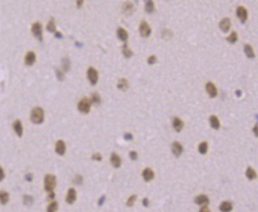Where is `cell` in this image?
Wrapping results in <instances>:
<instances>
[{
  "mask_svg": "<svg viewBox=\"0 0 258 212\" xmlns=\"http://www.w3.org/2000/svg\"><path fill=\"white\" fill-rule=\"evenodd\" d=\"M237 16L242 23H245L248 18V11L244 7H238L237 9Z\"/></svg>",
  "mask_w": 258,
  "mask_h": 212,
  "instance_id": "7",
  "label": "cell"
},
{
  "mask_svg": "<svg viewBox=\"0 0 258 212\" xmlns=\"http://www.w3.org/2000/svg\"><path fill=\"white\" fill-rule=\"evenodd\" d=\"M130 157L131 158V160H133V161H136V160L137 159V157H138L137 152H135V151H131V152L130 153Z\"/></svg>",
  "mask_w": 258,
  "mask_h": 212,
  "instance_id": "40",
  "label": "cell"
},
{
  "mask_svg": "<svg viewBox=\"0 0 258 212\" xmlns=\"http://www.w3.org/2000/svg\"><path fill=\"white\" fill-rule=\"evenodd\" d=\"M156 62V56H154V55H153V56H150L149 58H148V64H150V65H152V64H154Z\"/></svg>",
  "mask_w": 258,
  "mask_h": 212,
  "instance_id": "39",
  "label": "cell"
},
{
  "mask_svg": "<svg viewBox=\"0 0 258 212\" xmlns=\"http://www.w3.org/2000/svg\"><path fill=\"white\" fill-rule=\"evenodd\" d=\"M142 203H143V205L145 206V207H149V199L148 198H145V199H143V200H142Z\"/></svg>",
  "mask_w": 258,
  "mask_h": 212,
  "instance_id": "44",
  "label": "cell"
},
{
  "mask_svg": "<svg viewBox=\"0 0 258 212\" xmlns=\"http://www.w3.org/2000/svg\"><path fill=\"white\" fill-rule=\"evenodd\" d=\"M23 202L26 205H31L33 202V199L32 196H30V195H25L24 199H23Z\"/></svg>",
  "mask_w": 258,
  "mask_h": 212,
  "instance_id": "36",
  "label": "cell"
},
{
  "mask_svg": "<svg viewBox=\"0 0 258 212\" xmlns=\"http://www.w3.org/2000/svg\"><path fill=\"white\" fill-rule=\"evenodd\" d=\"M117 87L118 89L122 90V91H126V90H127V88H129L128 81L126 80V79H121L118 81Z\"/></svg>",
  "mask_w": 258,
  "mask_h": 212,
  "instance_id": "25",
  "label": "cell"
},
{
  "mask_svg": "<svg viewBox=\"0 0 258 212\" xmlns=\"http://www.w3.org/2000/svg\"><path fill=\"white\" fill-rule=\"evenodd\" d=\"M91 101V103H95L96 105H99V104L100 103V102H101V98H100L99 95L97 94V93L92 95Z\"/></svg>",
  "mask_w": 258,
  "mask_h": 212,
  "instance_id": "33",
  "label": "cell"
},
{
  "mask_svg": "<svg viewBox=\"0 0 258 212\" xmlns=\"http://www.w3.org/2000/svg\"><path fill=\"white\" fill-rule=\"evenodd\" d=\"M122 53H123L124 56L126 57H127V58H130V57H132L133 56V53L132 51L130 50V48L127 47V45H126V44L124 45L123 46V48H122Z\"/></svg>",
  "mask_w": 258,
  "mask_h": 212,
  "instance_id": "30",
  "label": "cell"
},
{
  "mask_svg": "<svg viewBox=\"0 0 258 212\" xmlns=\"http://www.w3.org/2000/svg\"><path fill=\"white\" fill-rule=\"evenodd\" d=\"M30 119L34 124H41L44 121V111L41 107H35L31 112Z\"/></svg>",
  "mask_w": 258,
  "mask_h": 212,
  "instance_id": "1",
  "label": "cell"
},
{
  "mask_svg": "<svg viewBox=\"0 0 258 212\" xmlns=\"http://www.w3.org/2000/svg\"><path fill=\"white\" fill-rule=\"evenodd\" d=\"M46 29H47V30H49V32H51V33H55V32H56V25H55V22L53 18H52V19L48 22Z\"/></svg>",
  "mask_w": 258,
  "mask_h": 212,
  "instance_id": "29",
  "label": "cell"
},
{
  "mask_svg": "<svg viewBox=\"0 0 258 212\" xmlns=\"http://www.w3.org/2000/svg\"><path fill=\"white\" fill-rule=\"evenodd\" d=\"M32 33L37 39H38L40 42L42 41V26L40 22H35L32 26Z\"/></svg>",
  "mask_w": 258,
  "mask_h": 212,
  "instance_id": "4",
  "label": "cell"
},
{
  "mask_svg": "<svg viewBox=\"0 0 258 212\" xmlns=\"http://www.w3.org/2000/svg\"><path fill=\"white\" fill-rule=\"evenodd\" d=\"M9 201V194L5 191L0 192V203L2 204H6Z\"/></svg>",
  "mask_w": 258,
  "mask_h": 212,
  "instance_id": "27",
  "label": "cell"
},
{
  "mask_svg": "<svg viewBox=\"0 0 258 212\" xmlns=\"http://www.w3.org/2000/svg\"><path fill=\"white\" fill-rule=\"evenodd\" d=\"M13 127L15 133H17V135L19 136V137H22V133H23V128H22V123H21V121L16 120L15 122L14 123Z\"/></svg>",
  "mask_w": 258,
  "mask_h": 212,
  "instance_id": "17",
  "label": "cell"
},
{
  "mask_svg": "<svg viewBox=\"0 0 258 212\" xmlns=\"http://www.w3.org/2000/svg\"><path fill=\"white\" fill-rule=\"evenodd\" d=\"M87 78H88L90 83L92 85H96L98 82V80H99V75H98V72L96 71V68H92V67L88 68V70H87Z\"/></svg>",
  "mask_w": 258,
  "mask_h": 212,
  "instance_id": "5",
  "label": "cell"
},
{
  "mask_svg": "<svg viewBox=\"0 0 258 212\" xmlns=\"http://www.w3.org/2000/svg\"><path fill=\"white\" fill-rule=\"evenodd\" d=\"M74 182L76 183V184H81L83 182V177L81 176H76L74 179Z\"/></svg>",
  "mask_w": 258,
  "mask_h": 212,
  "instance_id": "41",
  "label": "cell"
},
{
  "mask_svg": "<svg viewBox=\"0 0 258 212\" xmlns=\"http://www.w3.org/2000/svg\"><path fill=\"white\" fill-rule=\"evenodd\" d=\"M219 209H220V210H222V211L228 212L232 210L233 206L230 202H222L221 205H220V207H219Z\"/></svg>",
  "mask_w": 258,
  "mask_h": 212,
  "instance_id": "23",
  "label": "cell"
},
{
  "mask_svg": "<svg viewBox=\"0 0 258 212\" xmlns=\"http://www.w3.org/2000/svg\"><path fill=\"white\" fill-rule=\"evenodd\" d=\"M184 127V123L180 118H175L173 119V128L176 132H180Z\"/></svg>",
  "mask_w": 258,
  "mask_h": 212,
  "instance_id": "19",
  "label": "cell"
},
{
  "mask_svg": "<svg viewBox=\"0 0 258 212\" xmlns=\"http://www.w3.org/2000/svg\"><path fill=\"white\" fill-rule=\"evenodd\" d=\"M245 174H246V176H247L248 179H250V180L256 179V172H255V170H254V169H253L251 167H249V168H247V170H246V173H245Z\"/></svg>",
  "mask_w": 258,
  "mask_h": 212,
  "instance_id": "26",
  "label": "cell"
},
{
  "mask_svg": "<svg viewBox=\"0 0 258 212\" xmlns=\"http://www.w3.org/2000/svg\"><path fill=\"white\" fill-rule=\"evenodd\" d=\"M171 32L170 30H165L162 32V37L163 38H170L171 37Z\"/></svg>",
  "mask_w": 258,
  "mask_h": 212,
  "instance_id": "38",
  "label": "cell"
},
{
  "mask_svg": "<svg viewBox=\"0 0 258 212\" xmlns=\"http://www.w3.org/2000/svg\"><path fill=\"white\" fill-rule=\"evenodd\" d=\"M145 11L149 14L153 13L154 11V3L153 0H145Z\"/></svg>",
  "mask_w": 258,
  "mask_h": 212,
  "instance_id": "24",
  "label": "cell"
},
{
  "mask_svg": "<svg viewBox=\"0 0 258 212\" xmlns=\"http://www.w3.org/2000/svg\"><path fill=\"white\" fill-rule=\"evenodd\" d=\"M91 99H89L87 98H83L81 99L78 103V110L81 113L83 114H87L91 110Z\"/></svg>",
  "mask_w": 258,
  "mask_h": 212,
  "instance_id": "3",
  "label": "cell"
},
{
  "mask_svg": "<svg viewBox=\"0 0 258 212\" xmlns=\"http://www.w3.org/2000/svg\"><path fill=\"white\" fill-rule=\"evenodd\" d=\"M117 35L118 37L119 38L121 41L122 42H126L127 41V38H128V33L126 32V30L125 29L119 27V28L117 30Z\"/></svg>",
  "mask_w": 258,
  "mask_h": 212,
  "instance_id": "18",
  "label": "cell"
},
{
  "mask_svg": "<svg viewBox=\"0 0 258 212\" xmlns=\"http://www.w3.org/2000/svg\"><path fill=\"white\" fill-rule=\"evenodd\" d=\"M206 92L208 93L209 96L210 98H215L217 96L218 92H217V88L215 87V85L211 82H209V83H206Z\"/></svg>",
  "mask_w": 258,
  "mask_h": 212,
  "instance_id": "8",
  "label": "cell"
},
{
  "mask_svg": "<svg viewBox=\"0 0 258 212\" xmlns=\"http://www.w3.org/2000/svg\"><path fill=\"white\" fill-rule=\"evenodd\" d=\"M171 150H172V153H173L174 155L176 156V157H180L182 154L184 149H183V146L180 143L175 142L171 145Z\"/></svg>",
  "mask_w": 258,
  "mask_h": 212,
  "instance_id": "9",
  "label": "cell"
},
{
  "mask_svg": "<svg viewBox=\"0 0 258 212\" xmlns=\"http://www.w3.org/2000/svg\"><path fill=\"white\" fill-rule=\"evenodd\" d=\"M124 138L126 141H131L133 139V135L130 133H126L124 134Z\"/></svg>",
  "mask_w": 258,
  "mask_h": 212,
  "instance_id": "43",
  "label": "cell"
},
{
  "mask_svg": "<svg viewBox=\"0 0 258 212\" xmlns=\"http://www.w3.org/2000/svg\"><path fill=\"white\" fill-rule=\"evenodd\" d=\"M236 95L238 97L241 96V91H239V90H238V91H237V92H236Z\"/></svg>",
  "mask_w": 258,
  "mask_h": 212,
  "instance_id": "52",
  "label": "cell"
},
{
  "mask_svg": "<svg viewBox=\"0 0 258 212\" xmlns=\"http://www.w3.org/2000/svg\"><path fill=\"white\" fill-rule=\"evenodd\" d=\"M83 0H76V4H77V7H80L83 5Z\"/></svg>",
  "mask_w": 258,
  "mask_h": 212,
  "instance_id": "49",
  "label": "cell"
},
{
  "mask_svg": "<svg viewBox=\"0 0 258 212\" xmlns=\"http://www.w3.org/2000/svg\"><path fill=\"white\" fill-rule=\"evenodd\" d=\"M55 37H57L58 39H61V38L63 37V36H62V34H61V33H59V32H55Z\"/></svg>",
  "mask_w": 258,
  "mask_h": 212,
  "instance_id": "47",
  "label": "cell"
},
{
  "mask_svg": "<svg viewBox=\"0 0 258 212\" xmlns=\"http://www.w3.org/2000/svg\"><path fill=\"white\" fill-rule=\"evenodd\" d=\"M230 26H231V22H230V19L229 18H223L219 23V27L224 33L228 32L230 29Z\"/></svg>",
  "mask_w": 258,
  "mask_h": 212,
  "instance_id": "10",
  "label": "cell"
},
{
  "mask_svg": "<svg viewBox=\"0 0 258 212\" xmlns=\"http://www.w3.org/2000/svg\"><path fill=\"white\" fill-rule=\"evenodd\" d=\"M122 11L126 14H131L134 11V6L130 2H126L122 6Z\"/></svg>",
  "mask_w": 258,
  "mask_h": 212,
  "instance_id": "20",
  "label": "cell"
},
{
  "mask_svg": "<svg viewBox=\"0 0 258 212\" xmlns=\"http://www.w3.org/2000/svg\"><path fill=\"white\" fill-rule=\"evenodd\" d=\"M76 199V192L74 188H70L68 191L67 196H66V202L68 204H72Z\"/></svg>",
  "mask_w": 258,
  "mask_h": 212,
  "instance_id": "12",
  "label": "cell"
},
{
  "mask_svg": "<svg viewBox=\"0 0 258 212\" xmlns=\"http://www.w3.org/2000/svg\"><path fill=\"white\" fill-rule=\"evenodd\" d=\"M92 159L96 160V161H101V160H102V155L99 153H95V154L92 156Z\"/></svg>",
  "mask_w": 258,
  "mask_h": 212,
  "instance_id": "42",
  "label": "cell"
},
{
  "mask_svg": "<svg viewBox=\"0 0 258 212\" xmlns=\"http://www.w3.org/2000/svg\"><path fill=\"white\" fill-rule=\"evenodd\" d=\"M111 162L115 168H119L121 163V158L118 154L113 153L111 155Z\"/></svg>",
  "mask_w": 258,
  "mask_h": 212,
  "instance_id": "15",
  "label": "cell"
},
{
  "mask_svg": "<svg viewBox=\"0 0 258 212\" xmlns=\"http://www.w3.org/2000/svg\"><path fill=\"white\" fill-rule=\"evenodd\" d=\"M105 199H106V197H105V196L101 197V198H100L99 200V206L102 205V204H103V203H104Z\"/></svg>",
  "mask_w": 258,
  "mask_h": 212,
  "instance_id": "46",
  "label": "cell"
},
{
  "mask_svg": "<svg viewBox=\"0 0 258 212\" xmlns=\"http://www.w3.org/2000/svg\"><path fill=\"white\" fill-rule=\"evenodd\" d=\"M57 208H58V204L57 202H52L47 207V211L49 212H54L57 211Z\"/></svg>",
  "mask_w": 258,
  "mask_h": 212,
  "instance_id": "32",
  "label": "cell"
},
{
  "mask_svg": "<svg viewBox=\"0 0 258 212\" xmlns=\"http://www.w3.org/2000/svg\"><path fill=\"white\" fill-rule=\"evenodd\" d=\"M210 123L213 129H219V127H220V123H219V118L215 115H212L210 117Z\"/></svg>",
  "mask_w": 258,
  "mask_h": 212,
  "instance_id": "21",
  "label": "cell"
},
{
  "mask_svg": "<svg viewBox=\"0 0 258 212\" xmlns=\"http://www.w3.org/2000/svg\"><path fill=\"white\" fill-rule=\"evenodd\" d=\"M207 150H208V144H207V142H203L200 143V145H199V152L201 154H206Z\"/></svg>",
  "mask_w": 258,
  "mask_h": 212,
  "instance_id": "28",
  "label": "cell"
},
{
  "mask_svg": "<svg viewBox=\"0 0 258 212\" xmlns=\"http://www.w3.org/2000/svg\"><path fill=\"white\" fill-rule=\"evenodd\" d=\"M71 66V63L68 58H64L63 59V68L64 71H68Z\"/></svg>",
  "mask_w": 258,
  "mask_h": 212,
  "instance_id": "34",
  "label": "cell"
},
{
  "mask_svg": "<svg viewBox=\"0 0 258 212\" xmlns=\"http://www.w3.org/2000/svg\"><path fill=\"white\" fill-rule=\"evenodd\" d=\"M26 180H28V181H31L33 179V176L32 174H27L26 176Z\"/></svg>",
  "mask_w": 258,
  "mask_h": 212,
  "instance_id": "48",
  "label": "cell"
},
{
  "mask_svg": "<svg viewBox=\"0 0 258 212\" xmlns=\"http://www.w3.org/2000/svg\"><path fill=\"white\" fill-rule=\"evenodd\" d=\"M35 61H36V55L33 52L30 51L26 53L25 57V63L26 65H33Z\"/></svg>",
  "mask_w": 258,
  "mask_h": 212,
  "instance_id": "13",
  "label": "cell"
},
{
  "mask_svg": "<svg viewBox=\"0 0 258 212\" xmlns=\"http://www.w3.org/2000/svg\"><path fill=\"white\" fill-rule=\"evenodd\" d=\"M56 74H57V79L60 81H63L64 80V75L63 72H61V71H60L59 69H57V70L56 71Z\"/></svg>",
  "mask_w": 258,
  "mask_h": 212,
  "instance_id": "37",
  "label": "cell"
},
{
  "mask_svg": "<svg viewBox=\"0 0 258 212\" xmlns=\"http://www.w3.org/2000/svg\"><path fill=\"white\" fill-rule=\"evenodd\" d=\"M244 51H245V54L249 58H254L255 57V53L253 52V49L252 48V46L250 45H245V47H244Z\"/></svg>",
  "mask_w": 258,
  "mask_h": 212,
  "instance_id": "22",
  "label": "cell"
},
{
  "mask_svg": "<svg viewBox=\"0 0 258 212\" xmlns=\"http://www.w3.org/2000/svg\"><path fill=\"white\" fill-rule=\"evenodd\" d=\"M56 187V177L53 175L48 174L45 177V189L48 192H53V189Z\"/></svg>",
  "mask_w": 258,
  "mask_h": 212,
  "instance_id": "2",
  "label": "cell"
},
{
  "mask_svg": "<svg viewBox=\"0 0 258 212\" xmlns=\"http://www.w3.org/2000/svg\"><path fill=\"white\" fill-rule=\"evenodd\" d=\"M203 211H207V212H209V211H210V210H208V208L206 207H203L202 208L201 210H200V212H203Z\"/></svg>",
  "mask_w": 258,
  "mask_h": 212,
  "instance_id": "51",
  "label": "cell"
},
{
  "mask_svg": "<svg viewBox=\"0 0 258 212\" xmlns=\"http://www.w3.org/2000/svg\"><path fill=\"white\" fill-rule=\"evenodd\" d=\"M136 199H137V195H131V196L129 198L128 200H127V202H126L127 207H132V206L134 204Z\"/></svg>",
  "mask_w": 258,
  "mask_h": 212,
  "instance_id": "35",
  "label": "cell"
},
{
  "mask_svg": "<svg viewBox=\"0 0 258 212\" xmlns=\"http://www.w3.org/2000/svg\"><path fill=\"white\" fill-rule=\"evenodd\" d=\"M195 203H197L198 205H206V204H208L210 200H209L208 197L205 195H200L195 198Z\"/></svg>",
  "mask_w": 258,
  "mask_h": 212,
  "instance_id": "16",
  "label": "cell"
},
{
  "mask_svg": "<svg viewBox=\"0 0 258 212\" xmlns=\"http://www.w3.org/2000/svg\"><path fill=\"white\" fill-rule=\"evenodd\" d=\"M151 28H150L149 25L148 24L147 22L143 21L141 22L140 24V27H139V32L141 33V35L144 37H149L151 34Z\"/></svg>",
  "mask_w": 258,
  "mask_h": 212,
  "instance_id": "6",
  "label": "cell"
},
{
  "mask_svg": "<svg viewBox=\"0 0 258 212\" xmlns=\"http://www.w3.org/2000/svg\"><path fill=\"white\" fill-rule=\"evenodd\" d=\"M55 149H56V152H57V154L61 156L64 155L65 153V151H66V145H65L64 142L62 140L57 141V143H56Z\"/></svg>",
  "mask_w": 258,
  "mask_h": 212,
  "instance_id": "11",
  "label": "cell"
},
{
  "mask_svg": "<svg viewBox=\"0 0 258 212\" xmlns=\"http://www.w3.org/2000/svg\"><path fill=\"white\" fill-rule=\"evenodd\" d=\"M142 176H143L144 179H145L146 182H149L150 181V180H152L154 177L153 171L149 168H145V170L143 171V173H142Z\"/></svg>",
  "mask_w": 258,
  "mask_h": 212,
  "instance_id": "14",
  "label": "cell"
},
{
  "mask_svg": "<svg viewBox=\"0 0 258 212\" xmlns=\"http://www.w3.org/2000/svg\"><path fill=\"white\" fill-rule=\"evenodd\" d=\"M4 176H5V174H4V172H3V169L0 167V181H2V179H4Z\"/></svg>",
  "mask_w": 258,
  "mask_h": 212,
  "instance_id": "45",
  "label": "cell"
},
{
  "mask_svg": "<svg viewBox=\"0 0 258 212\" xmlns=\"http://www.w3.org/2000/svg\"><path fill=\"white\" fill-rule=\"evenodd\" d=\"M227 41L231 44H234L238 41V34L236 32H232V33L227 37Z\"/></svg>",
  "mask_w": 258,
  "mask_h": 212,
  "instance_id": "31",
  "label": "cell"
},
{
  "mask_svg": "<svg viewBox=\"0 0 258 212\" xmlns=\"http://www.w3.org/2000/svg\"><path fill=\"white\" fill-rule=\"evenodd\" d=\"M253 132H254V133H255V135H256V137H257V125H256V126H254Z\"/></svg>",
  "mask_w": 258,
  "mask_h": 212,
  "instance_id": "50",
  "label": "cell"
}]
</instances>
